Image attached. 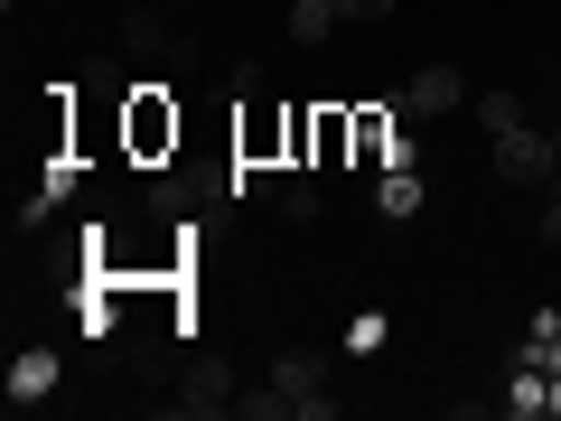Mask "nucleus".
Wrapping results in <instances>:
<instances>
[{"label": "nucleus", "mask_w": 561, "mask_h": 421, "mask_svg": "<svg viewBox=\"0 0 561 421\" xmlns=\"http://www.w3.org/2000/svg\"><path fill=\"white\" fill-rule=\"evenodd\" d=\"M337 394H328V356L319 346H280L272 375L243 394V421H328Z\"/></svg>", "instance_id": "obj_1"}, {"label": "nucleus", "mask_w": 561, "mask_h": 421, "mask_svg": "<svg viewBox=\"0 0 561 421\" xmlns=\"http://www.w3.org/2000/svg\"><path fill=\"white\" fill-rule=\"evenodd\" d=\"M187 150V103L169 84H131L122 94V160L131 169H169Z\"/></svg>", "instance_id": "obj_2"}, {"label": "nucleus", "mask_w": 561, "mask_h": 421, "mask_svg": "<svg viewBox=\"0 0 561 421\" xmlns=\"http://www.w3.org/2000/svg\"><path fill=\"white\" fill-rule=\"evenodd\" d=\"M290 122H300V103H272L253 76L234 84V160H243V187L272 179V169H290Z\"/></svg>", "instance_id": "obj_3"}, {"label": "nucleus", "mask_w": 561, "mask_h": 421, "mask_svg": "<svg viewBox=\"0 0 561 421\" xmlns=\"http://www.w3.org/2000/svg\"><path fill=\"white\" fill-rule=\"evenodd\" d=\"M346 113H356V160H346V169H365V179L412 169V160H402V103H346Z\"/></svg>", "instance_id": "obj_4"}, {"label": "nucleus", "mask_w": 561, "mask_h": 421, "mask_svg": "<svg viewBox=\"0 0 561 421\" xmlns=\"http://www.w3.org/2000/svg\"><path fill=\"white\" fill-rule=\"evenodd\" d=\"M552 160H561V140H542L534 122L496 132V179H515V187H552Z\"/></svg>", "instance_id": "obj_5"}, {"label": "nucleus", "mask_w": 561, "mask_h": 421, "mask_svg": "<svg viewBox=\"0 0 561 421\" xmlns=\"http://www.w3.org/2000/svg\"><path fill=\"white\" fill-rule=\"evenodd\" d=\"M179 412L187 421H216V412H243L234 375H225V356H187V384H179Z\"/></svg>", "instance_id": "obj_6"}, {"label": "nucleus", "mask_w": 561, "mask_h": 421, "mask_svg": "<svg viewBox=\"0 0 561 421\" xmlns=\"http://www.w3.org/2000/svg\"><path fill=\"white\" fill-rule=\"evenodd\" d=\"M459 103H468L459 66H421V76L402 84V113H412V122H440V113H459Z\"/></svg>", "instance_id": "obj_7"}, {"label": "nucleus", "mask_w": 561, "mask_h": 421, "mask_svg": "<svg viewBox=\"0 0 561 421\" xmlns=\"http://www.w3.org/2000/svg\"><path fill=\"white\" fill-rule=\"evenodd\" d=\"M356 160V113H346V103H319V113H309V169H346Z\"/></svg>", "instance_id": "obj_8"}, {"label": "nucleus", "mask_w": 561, "mask_h": 421, "mask_svg": "<svg viewBox=\"0 0 561 421\" xmlns=\"http://www.w3.org/2000/svg\"><path fill=\"white\" fill-rule=\"evenodd\" d=\"M505 412H515V421H542V412H561V384L542 375V365H524V375L505 384Z\"/></svg>", "instance_id": "obj_9"}, {"label": "nucleus", "mask_w": 561, "mask_h": 421, "mask_svg": "<svg viewBox=\"0 0 561 421\" xmlns=\"http://www.w3.org/2000/svg\"><path fill=\"white\" fill-rule=\"evenodd\" d=\"M47 394H57V356H47V346L10 356V402H47Z\"/></svg>", "instance_id": "obj_10"}, {"label": "nucleus", "mask_w": 561, "mask_h": 421, "mask_svg": "<svg viewBox=\"0 0 561 421\" xmlns=\"http://www.w3.org/2000/svg\"><path fill=\"white\" fill-rule=\"evenodd\" d=\"M375 206H383V216H421V206H431V187H421L412 169H383V179H375Z\"/></svg>", "instance_id": "obj_11"}, {"label": "nucleus", "mask_w": 561, "mask_h": 421, "mask_svg": "<svg viewBox=\"0 0 561 421\" xmlns=\"http://www.w3.org/2000/svg\"><path fill=\"white\" fill-rule=\"evenodd\" d=\"M337 0H300V10H290V38H300V47H319V38H337Z\"/></svg>", "instance_id": "obj_12"}, {"label": "nucleus", "mask_w": 561, "mask_h": 421, "mask_svg": "<svg viewBox=\"0 0 561 421\" xmlns=\"http://www.w3.org/2000/svg\"><path fill=\"white\" fill-rule=\"evenodd\" d=\"M478 122H486V132H515L524 103H515V94H478Z\"/></svg>", "instance_id": "obj_13"}, {"label": "nucleus", "mask_w": 561, "mask_h": 421, "mask_svg": "<svg viewBox=\"0 0 561 421\" xmlns=\"http://www.w3.org/2000/svg\"><path fill=\"white\" fill-rule=\"evenodd\" d=\"M393 0H337V20H383Z\"/></svg>", "instance_id": "obj_14"}, {"label": "nucleus", "mask_w": 561, "mask_h": 421, "mask_svg": "<svg viewBox=\"0 0 561 421\" xmlns=\"http://www.w3.org/2000/svg\"><path fill=\"white\" fill-rule=\"evenodd\" d=\"M542 243H561V187L542 197Z\"/></svg>", "instance_id": "obj_15"}, {"label": "nucleus", "mask_w": 561, "mask_h": 421, "mask_svg": "<svg viewBox=\"0 0 561 421\" xmlns=\"http://www.w3.org/2000/svg\"><path fill=\"white\" fill-rule=\"evenodd\" d=\"M187 10H197V0H187Z\"/></svg>", "instance_id": "obj_16"}]
</instances>
